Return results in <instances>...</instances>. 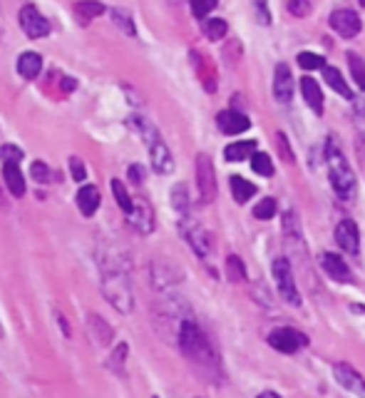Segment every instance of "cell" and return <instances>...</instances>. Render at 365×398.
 Returning <instances> with one entry per match:
<instances>
[{"label": "cell", "instance_id": "1", "mask_svg": "<svg viewBox=\"0 0 365 398\" xmlns=\"http://www.w3.org/2000/svg\"><path fill=\"white\" fill-rule=\"evenodd\" d=\"M100 274H102V294L120 314H132L134 309V291L129 281V259L117 246L100 244L97 249Z\"/></svg>", "mask_w": 365, "mask_h": 398}, {"label": "cell", "instance_id": "2", "mask_svg": "<svg viewBox=\"0 0 365 398\" xmlns=\"http://www.w3.org/2000/svg\"><path fill=\"white\" fill-rule=\"evenodd\" d=\"M176 341H179V349L191 364L201 366L206 371L219 369V359H216V351L211 346V341L206 339V334L199 329L194 319L179 321V329H176Z\"/></svg>", "mask_w": 365, "mask_h": 398}, {"label": "cell", "instance_id": "3", "mask_svg": "<svg viewBox=\"0 0 365 398\" xmlns=\"http://www.w3.org/2000/svg\"><path fill=\"white\" fill-rule=\"evenodd\" d=\"M326 164H328V177H331V184H333V189H336V194L343 201H351L356 197V174H353L343 150L338 147L336 137H328Z\"/></svg>", "mask_w": 365, "mask_h": 398}, {"label": "cell", "instance_id": "4", "mask_svg": "<svg viewBox=\"0 0 365 398\" xmlns=\"http://www.w3.org/2000/svg\"><path fill=\"white\" fill-rule=\"evenodd\" d=\"M179 231H181V236L186 239V244H189L191 249H194L196 256L206 259V256L211 254V234L204 229V226L199 224V221L194 219V216L181 214V219H179Z\"/></svg>", "mask_w": 365, "mask_h": 398}, {"label": "cell", "instance_id": "5", "mask_svg": "<svg viewBox=\"0 0 365 398\" xmlns=\"http://www.w3.org/2000/svg\"><path fill=\"white\" fill-rule=\"evenodd\" d=\"M273 279H276V289L281 294V299L291 306H301V294H298L296 279H293V271L288 259H276L273 261Z\"/></svg>", "mask_w": 365, "mask_h": 398}, {"label": "cell", "instance_id": "6", "mask_svg": "<svg viewBox=\"0 0 365 398\" xmlns=\"http://www.w3.org/2000/svg\"><path fill=\"white\" fill-rule=\"evenodd\" d=\"M196 187H199L201 204H211L216 199V172L209 155L196 157Z\"/></svg>", "mask_w": 365, "mask_h": 398}, {"label": "cell", "instance_id": "7", "mask_svg": "<svg viewBox=\"0 0 365 398\" xmlns=\"http://www.w3.org/2000/svg\"><path fill=\"white\" fill-rule=\"evenodd\" d=\"M268 344H271V349L281 351V354H296L301 346L308 344V339L301 331L283 326V329H273L271 334H268Z\"/></svg>", "mask_w": 365, "mask_h": 398}, {"label": "cell", "instance_id": "8", "mask_svg": "<svg viewBox=\"0 0 365 398\" xmlns=\"http://www.w3.org/2000/svg\"><path fill=\"white\" fill-rule=\"evenodd\" d=\"M20 28H23V33L33 40L50 35V23L45 20V15L40 13L35 5H23V10H20Z\"/></svg>", "mask_w": 365, "mask_h": 398}, {"label": "cell", "instance_id": "9", "mask_svg": "<svg viewBox=\"0 0 365 398\" xmlns=\"http://www.w3.org/2000/svg\"><path fill=\"white\" fill-rule=\"evenodd\" d=\"M127 221H129L139 234H149V231L154 229V209H152V204L144 197H134V206H132V211L127 214Z\"/></svg>", "mask_w": 365, "mask_h": 398}, {"label": "cell", "instance_id": "10", "mask_svg": "<svg viewBox=\"0 0 365 398\" xmlns=\"http://www.w3.org/2000/svg\"><path fill=\"white\" fill-rule=\"evenodd\" d=\"M333 376H336L338 386H343V389L356 394L358 398H365V379L351 364H336L333 366Z\"/></svg>", "mask_w": 365, "mask_h": 398}, {"label": "cell", "instance_id": "11", "mask_svg": "<svg viewBox=\"0 0 365 398\" xmlns=\"http://www.w3.org/2000/svg\"><path fill=\"white\" fill-rule=\"evenodd\" d=\"M331 28L336 30L341 38H356L361 33V18L353 10H336L331 15Z\"/></svg>", "mask_w": 365, "mask_h": 398}, {"label": "cell", "instance_id": "12", "mask_svg": "<svg viewBox=\"0 0 365 398\" xmlns=\"http://www.w3.org/2000/svg\"><path fill=\"white\" fill-rule=\"evenodd\" d=\"M336 241L343 251L348 254H358V246H361V234H358V224L353 219H341L336 226Z\"/></svg>", "mask_w": 365, "mask_h": 398}, {"label": "cell", "instance_id": "13", "mask_svg": "<svg viewBox=\"0 0 365 398\" xmlns=\"http://www.w3.org/2000/svg\"><path fill=\"white\" fill-rule=\"evenodd\" d=\"M321 266H323V271H326V274L331 276L333 281H341V284H351V281H353L351 269H348V264L338 254H331V251L321 254Z\"/></svg>", "mask_w": 365, "mask_h": 398}, {"label": "cell", "instance_id": "14", "mask_svg": "<svg viewBox=\"0 0 365 398\" xmlns=\"http://www.w3.org/2000/svg\"><path fill=\"white\" fill-rule=\"evenodd\" d=\"M88 334L95 346H107V344H112V339H115V329L100 314L88 316Z\"/></svg>", "mask_w": 365, "mask_h": 398}, {"label": "cell", "instance_id": "15", "mask_svg": "<svg viewBox=\"0 0 365 398\" xmlns=\"http://www.w3.org/2000/svg\"><path fill=\"white\" fill-rule=\"evenodd\" d=\"M216 125H219V130L224 135H239V132H243V130L251 127V122H248L246 115L236 112V110H224V112H219Z\"/></svg>", "mask_w": 365, "mask_h": 398}, {"label": "cell", "instance_id": "16", "mask_svg": "<svg viewBox=\"0 0 365 398\" xmlns=\"http://www.w3.org/2000/svg\"><path fill=\"white\" fill-rule=\"evenodd\" d=\"M273 95L278 103H291L293 98V78L288 65H278L276 75H273Z\"/></svg>", "mask_w": 365, "mask_h": 398}, {"label": "cell", "instance_id": "17", "mask_svg": "<svg viewBox=\"0 0 365 398\" xmlns=\"http://www.w3.org/2000/svg\"><path fill=\"white\" fill-rule=\"evenodd\" d=\"M149 157H152V167L159 174H169L174 169V157H171L169 147H166L162 140H157L154 145H149Z\"/></svg>", "mask_w": 365, "mask_h": 398}, {"label": "cell", "instance_id": "18", "mask_svg": "<svg viewBox=\"0 0 365 398\" xmlns=\"http://www.w3.org/2000/svg\"><path fill=\"white\" fill-rule=\"evenodd\" d=\"M100 201H102V197H100V189L95 187V184H85V187H80L78 206H80V211H83V216H92L95 211L100 209Z\"/></svg>", "mask_w": 365, "mask_h": 398}, {"label": "cell", "instance_id": "19", "mask_svg": "<svg viewBox=\"0 0 365 398\" xmlns=\"http://www.w3.org/2000/svg\"><path fill=\"white\" fill-rule=\"evenodd\" d=\"M3 179H5V184H8V189H10L13 197H23L25 194V177H23V172H20L18 162H5Z\"/></svg>", "mask_w": 365, "mask_h": 398}, {"label": "cell", "instance_id": "20", "mask_svg": "<svg viewBox=\"0 0 365 398\" xmlns=\"http://www.w3.org/2000/svg\"><path fill=\"white\" fill-rule=\"evenodd\" d=\"M301 93H303V100L308 103V108H311L316 115H321L323 112V93H321V88H318L316 80L303 78L301 80Z\"/></svg>", "mask_w": 365, "mask_h": 398}, {"label": "cell", "instance_id": "21", "mask_svg": "<svg viewBox=\"0 0 365 398\" xmlns=\"http://www.w3.org/2000/svg\"><path fill=\"white\" fill-rule=\"evenodd\" d=\"M43 70V58L38 53H23L18 58V73L23 75L25 80H35Z\"/></svg>", "mask_w": 365, "mask_h": 398}, {"label": "cell", "instance_id": "22", "mask_svg": "<svg viewBox=\"0 0 365 398\" xmlns=\"http://www.w3.org/2000/svg\"><path fill=\"white\" fill-rule=\"evenodd\" d=\"M323 78H326V83L331 85L333 90H336L338 95H343L346 100H351L353 98V93H351V88H348V83L343 80V73L338 68H323Z\"/></svg>", "mask_w": 365, "mask_h": 398}, {"label": "cell", "instance_id": "23", "mask_svg": "<svg viewBox=\"0 0 365 398\" xmlns=\"http://www.w3.org/2000/svg\"><path fill=\"white\" fill-rule=\"evenodd\" d=\"M102 13H105V5L100 3V0H80V3H75V15H78L83 23H90V20Z\"/></svg>", "mask_w": 365, "mask_h": 398}, {"label": "cell", "instance_id": "24", "mask_svg": "<svg viewBox=\"0 0 365 398\" xmlns=\"http://www.w3.org/2000/svg\"><path fill=\"white\" fill-rule=\"evenodd\" d=\"M129 127L137 130V132H139V137L144 140L147 145H154L157 140H162L154 125H152L149 120H144V117H129Z\"/></svg>", "mask_w": 365, "mask_h": 398}, {"label": "cell", "instance_id": "25", "mask_svg": "<svg viewBox=\"0 0 365 398\" xmlns=\"http://www.w3.org/2000/svg\"><path fill=\"white\" fill-rule=\"evenodd\" d=\"M253 152H256V142H234L229 145V147L224 150V157L229 159V162H241V159L246 157H253Z\"/></svg>", "mask_w": 365, "mask_h": 398}, {"label": "cell", "instance_id": "26", "mask_svg": "<svg viewBox=\"0 0 365 398\" xmlns=\"http://www.w3.org/2000/svg\"><path fill=\"white\" fill-rule=\"evenodd\" d=\"M231 194H234V199L239 201V204H243V201H248L256 194V184L243 177H231Z\"/></svg>", "mask_w": 365, "mask_h": 398}, {"label": "cell", "instance_id": "27", "mask_svg": "<svg viewBox=\"0 0 365 398\" xmlns=\"http://www.w3.org/2000/svg\"><path fill=\"white\" fill-rule=\"evenodd\" d=\"M110 187H112V194H115V199H117L120 209L125 211V214H129L132 206H134V199L129 197V192H127L125 182H120V179H112V182H110Z\"/></svg>", "mask_w": 365, "mask_h": 398}, {"label": "cell", "instance_id": "28", "mask_svg": "<svg viewBox=\"0 0 365 398\" xmlns=\"http://www.w3.org/2000/svg\"><path fill=\"white\" fill-rule=\"evenodd\" d=\"M251 167H253V172L261 174V177H271V174H273L271 157H268L266 152H253V157H251Z\"/></svg>", "mask_w": 365, "mask_h": 398}, {"label": "cell", "instance_id": "29", "mask_svg": "<svg viewBox=\"0 0 365 398\" xmlns=\"http://www.w3.org/2000/svg\"><path fill=\"white\" fill-rule=\"evenodd\" d=\"M226 274H229V279L236 281V284L246 279V266H243V261L236 254H231L229 259H226Z\"/></svg>", "mask_w": 365, "mask_h": 398}, {"label": "cell", "instance_id": "30", "mask_svg": "<svg viewBox=\"0 0 365 398\" xmlns=\"http://www.w3.org/2000/svg\"><path fill=\"white\" fill-rule=\"evenodd\" d=\"M110 15H112V23L117 25V28H120L125 35H134V33H137V30H134V23H132V18H129V13H127V10L115 8Z\"/></svg>", "mask_w": 365, "mask_h": 398}, {"label": "cell", "instance_id": "31", "mask_svg": "<svg viewBox=\"0 0 365 398\" xmlns=\"http://www.w3.org/2000/svg\"><path fill=\"white\" fill-rule=\"evenodd\" d=\"M171 204L179 214H189V192H186L184 184H176L174 192H171Z\"/></svg>", "mask_w": 365, "mask_h": 398}, {"label": "cell", "instance_id": "32", "mask_svg": "<svg viewBox=\"0 0 365 398\" xmlns=\"http://www.w3.org/2000/svg\"><path fill=\"white\" fill-rule=\"evenodd\" d=\"M127 344H117V349L112 351V356H110V369L115 371L117 376H125V361H127Z\"/></svg>", "mask_w": 365, "mask_h": 398}, {"label": "cell", "instance_id": "33", "mask_svg": "<svg viewBox=\"0 0 365 398\" xmlns=\"http://www.w3.org/2000/svg\"><path fill=\"white\" fill-rule=\"evenodd\" d=\"M204 35L209 40H221L226 35V23H224V20H219V18L206 20V23H204Z\"/></svg>", "mask_w": 365, "mask_h": 398}, {"label": "cell", "instance_id": "34", "mask_svg": "<svg viewBox=\"0 0 365 398\" xmlns=\"http://www.w3.org/2000/svg\"><path fill=\"white\" fill-rule=\"evenodd\" d=\"M273 214H276V199H271V197L261 199L253 206V216H256V219H271Z\"/></svg>", "mask_w": 365, "mask_h": 398}, {"label": "cell", "instance_id": "35", "mask_svg": "<svg viewBox=\"0 0 365 398\" xmlns=\"http://www.w3.org/2000/svg\"><path fill=\"white\" fill-rule=\"evenodd\" d=\"M348 63H351V73H353V78H356V83L365 90V63L356 53L348 55Z\"/></svg>", "mask_w": 365, "mask_h": 398}, {"label": "cell", "instance_id": "36", "mask_svg": "<svg viewBox=\"0 0 365 398\" xmlns=\"http://www.w3.org/2000/svg\"><path fill=\"white\" fill-rule=\"evenodd\" d=\"M298 65H301L303 70H318V68H326V63H323L321 55L316 53H301L298 55Z\"/></svg>", "mask_w": 365, "mask_h": 398}, {"label": "cell", "instance_id": "37", "mask_svg": "<svg viewBox=\"0 0 365 398\" xmlns=\"http://www.w3.org/2000/svg\"><path fill=\"white\" fill-rule=\"evenodd\" d=\"M30 172H33L35 182H40V184H48L50 179H53V172H50L48 164H45V162H33V167H30Z\"/></svg>", "mask_w": 365, "mask_h": 398}, {"label": "cell", "instance_id": "38", "mask_svg": "<svg viewBox=\"0 0 365 398\" xmlns=\"http://www.w3.org/2000/svg\"><path fill=\"white\" fill-rule=\"evenodd\" d=\"M276 147H278V155H281V157L286 159L288 164H293V162H296V157H293V152H291V145H288L286 135H281V132L276 135Z\"/></svg>", "mask_w": 365, "mask_h": 398}, {"label": "cell", "instance_id": "39", "mask_svg": "<svg viewBox=\"0 0 365 398\" xmlns=\"http://www.w3.org/2000/svg\"><path fill=\"white\" fill-rule=\"evenodd\" d=\"M216 0H191V13L196 15V18H206V15L214 10Z\"/></svg>", "mask_w": 365, "mask_h": 398}, {"label": "cell", "instance_id": "40", "mask_svg": "<svg viewBox=\"0 0 365 398\" xmlns=\"http://www.w3.org/2000/svg\"><path fill=\"white\" fill-rule=\"evenodd\" d=\"M70 172H73L75 182H85V177H88V169H85L83 159L78 157H70Z\"/></svg>", "mask_w": 365, "mask_h": 398}, {"label": "cell", "instance_id": "41", "mask_svg": "<svg viewBox=\"0 0 365 398\" xmlns=\"http://www.w3.org/2000/svg\"><path fill=\"white\" fill-rule=\"evenodd\" d=\"M0 155H3L5 162H20V159H23V150L15 147V145H3V147H0Z\"/></svg>", "mask_w": 365, "mask_h": 398}, {"label": "cell", "instance_id": "42", "mask_svg": "<svg viewBox=\"0 0 365 398\" xmlns=\"http://www.w3.org/2000/svg\"><path fill=\"white\" fill-rule=\"evenodd\" d=\"M288 10H291L296 18H303V15L311 13V0H291V3H288Z\"/></svg>", "mask_w": 365, "mask_h": 398}, {"label": "cell", "instance_id": "43", "mask_svg": "<svg viewBox=\"0 0 365 398\" xmlns=\"http://www.w3.org/2000/svg\"><path fill=\"white\" fill-rule=\"evenodd\" d=\"M253 8H256V15L263 25L271 23V13H268V3L266 0H253Z\"/></svg>", "mask_w": 365, "mask_h": 398}, {"label": "cell", "instance_id": "44", "mask_svg": "<svg viewBox=\"0 0 365 398\" xmlns=\"http://www.w3.org/2000/svg\"><path fill=\"white\" fill-rule=\"evenodd\" d=\"M129 179L137 184H142V179H144V174H142V167L139 164H134V167H129Z\"/></svg>", "mask_w": 365, "mask_h": 398}, {"label": "cell", "instance_id": "45", "mask_svg": "<svg viewBox=\"0 0 365 398\" xmlns=\"http://www.w3.org/2000/svg\"><path fill=\"white\" fill-rule=\"evenodd\" d=\"M75 88H78V83H75L73 78H65L63 80V90H65V93H73Z\"/></svg>", "mask_w": 365, "mask_h": 398}, {"label": "cell", "instance_id": "46", "mask_svg": "<svg viewBox=\"0 0 365 398\" xmlns=\"http://www.w3.org/2000/svg\"><path fill=\"white\" fill-rule=\"evenodd\" d=\"M0 209H8V199L3 194V187H0Z\"/></svg>", "mask_w": 365, "mask_h": 398}, {"label": "cell", "instance_id": "47", "mask_svg": "<svg viewBox=\"0 0 365 398\" xmlns=\"http://www.w3.org/2000/svg\"><path fill=\"white\" fill-rule=\"evenodd\" d=\"M361 5H363V8H365V0H361Z\"/></svg>", "mask_w": 365, "mask_h": 398}, {"label": "cell", "instance_id": "48", "mask_svg": "<svg viewBox=\"0 0 365 398\" xmlns=\"http://www.w3.org/2000/svg\"><path fill=\"white\" fill-rule=\"evenodd\" d=\"M258 398H266V396H258Z\"/></svg>", "mask_w": 365, "mask_h": 398}]
</instances>
